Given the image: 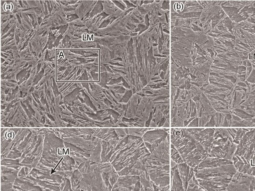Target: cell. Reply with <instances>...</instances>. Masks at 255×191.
Here are the masks:
<instances>
[{
	"label": "cell",
	"instance_id": "cell-1",
	"mask_svg": "<svg viewBox=\"0 0 255 191\" xmlns=\"http://www.w3.org/2000/svg\"><path fill=\"white\" fill-rule=\"evenodd\" d=\"M150 154L141 138L127 135L121 138L114 156L117 172L120 176L129 175L138 162L146 161Z\"/></svg>",
	"mask_w": 255,
	"mask_h": 191
},
{
	"label": "cell",
	"instance_id": "cell-2",
	"mask_svg": "<svg viewBox=\"0 0 255 191\" xmlns=\"http://www.w3.org/2000/svg\"><path fill=\"white\" fill-rule=\"evenodd\" d=\"M194 172L199 185L206 191H224L237 171L231 162Z\"/></svg>",
	"mask_w": 255,
	"mask_h": 191
},
{
	"label": "cell",
	"instance_id": "cell-3",
	"mask_svg": "<svg viewBox=\"0 0 255 191\" xmlns=\"http://www.w3.org/2000/svg\"><path fill=\"white\" fill-rule=\"evenodd\" d=\"M232 161L238 172L255 176V128H249L241 139Z\"/></svg>",
	"mask_w": 255,
	"mask_h": 191
},
{
	"label": "cell",
	"instance_id": "cell-4",
	"mask_svg": "<svg viewBox=\"0 0 255 191\" xmlns=\"http://www.w3.org/2000/svg\"><path fill=\"white\" fill-rule=\"evenodd\" d=\"M169 128H151L142 137V139L150 153L170 134Z\"/></svg>",
	"mask_w": 255,
	"mask_h": 191
},
{
	"label": "cell",
	"instance_id": "cell-5",
	"mask_svg": "<svg viewBox=\"0 0 255 191\" xmlns=\"http://www.w3.org/2000/svg\"><path fill=\"white\" fill-rule=\"evenodd\" d=\"M141 189L139 177L128 175L119 176L112 191H140Z\"/></svg>",
	"mask_w": 255,
	"mask_h": 191
},
{
	"label": "cell",
	"instance_id": "cell-6",
	"mask_svg": "<svg viewBox=\"0 0 255 191\" xmlns=\"http://www.w3.org/2000/svg\"><path fill=\"white\" fill-rule=\"evenodd\" d=\"M180 177L182 181L185 190L186 191L188 182L190 167L185 162L177 165Z\"/></svg>",
	"mask_w": 255,
	"mask_h": 191
},
{
	"label": "cell",
	"instance_id": "cell-7",
	"mask_svg": "<svg viewBox=\"0 0 255 191\" xmlns=\"http://www.w3.org/2000/svg\"><path fill=\"white\" fill-rule=\"evenodd\" d=\"M170 159L174 161L177 164H181L184 162V160L181 157L180 154L174 147V146L170 143Z\"/></svg>",
	"mask_w": 255,
	"mask_h": 191
},
{
	"label": "cell",
	"instance_id": "cell-8",
	"mask_svg": "<svg viewBox=\"0 0 255 191\" xmlns=\"http://www.w3.org/2000/svg\"><path fill=\"white\" fill-rule=\"evenodd\" d=\"M152 128H128V135L142 138L143 135Z\"/></svg>",
	"mask_w": 255,
	"mask_h": 191
},
{
	"label": "cell",
	"instance_id": "cell-9",
	"mask_svg": "<svg viewBox=\"0 0 255 191\" xmlns=\"http://www.w3.org/2000/svg\"><path fill=\"white\" fill-rule=\"evenodd\" d=\"M115 131L119 138H123L127 135L126 128H119L115 129Z\"/></svg>",
	"mask_w": 255,
	"mask_h": 191
}]
</instances>
